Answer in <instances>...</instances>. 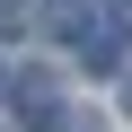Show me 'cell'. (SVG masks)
Listing matches in <instances>:
<instances>
[{
  "label": "cell",
  "instance_id": "obj_3",
  "mask_svg": "<svg viewBox=\"0 0 132 132\" xmlns=\"http://www.w3.org/2000/svg\"><path fill=\"white\" fill-rule=\"evenodd\" d=\"M18 18H27V0H0V35H18Z\"/></svg>",
  "mask_w": 132,
  "mask_h": 132
},
{
  "label": "cell",
  "instance_id": "obj_1",
  "mask_svg": "<svg viewBox=\"0 0 132 132\" xmlns=\"http://www.w3.org/2000/svg\"><path fill=\"white\" fill-rule=\"evenodd\" d=\"M9 97H18V106H27V123H35V132H44V123H53V114H62V88H53V79H44V71H27V79H18V88H9Z\"/></svg>",
  "mask_w": 132,
  "mask_h": 132
},
{
  "label": "cell",
  "instance_id": "obj_2",
  "mask_svg": "<svg viewBox=\"0 0 132 132\" xmlns=\"http://www.w3.org/2000/svg\"><path fill=\"white\" fill-rule=\"evenodd\" d=\"M53 35H88V9L79 0H53Z\"/></svg>",
  "mask_w": 132,
  "mask_h": 132
}]
</instances>
